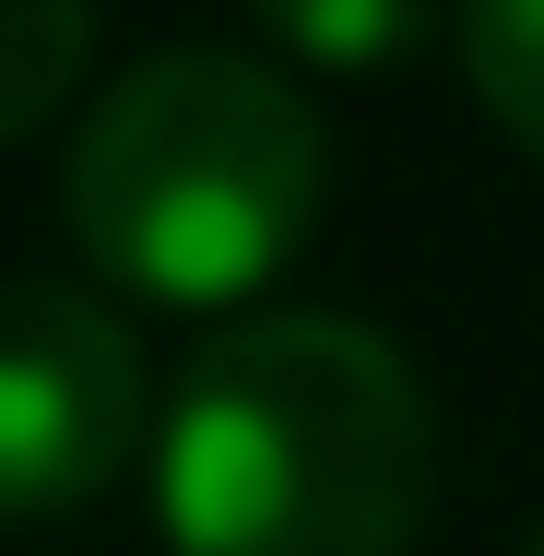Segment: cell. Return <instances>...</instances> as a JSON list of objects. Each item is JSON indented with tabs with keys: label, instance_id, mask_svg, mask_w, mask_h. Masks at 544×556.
Returning <instances> with one entry per match:
<instances>
[{
	"label": "cell",
	"instance_id": "6da1fadb",
	"mask_svg": "<svg viewBox=\"0 0 544 556\" xmlns=\"http://www.w3.org/2000/svg\"><path fill=\"white\" fill-rule=\"evenodd\" d=\"M438 497L415 355L343 308L225 320L166 403L154 521L178 556H403Z\"/></svg>",
	"mask_w": 544,
	"mask_h": 556
},
{
	"label": "cell",
	"instance_id": "7a4b0ae2",
	"mask_svg": "<svg viewBox=\"0 0 544 556\" xmlns=\"http://www.w3.org/2000/svg\"><path fill=\"white\" fill-rule=\"evenodd\" d=\"M320 108L237 48H154L72 130L60 225L118 296L249 308L320 237Z\"/></svg>",
	"mask_w": 544,
	"mask_h": 556
},
{
	"label": "cell",
	"instance_id": "3957f363",
	"mask_svg": "<svg viewBox=\"0 0 544 556\" xmlns=\"http://www.w3.org/2000/svg\"><path fill=\"white\" fill-rule=\"evenodd\" d=\"M142 450V343L72 285H0V521L107 497Z\"/></svg>",
	"mask_w": 544,
	"mask_h": 556
},
{
	"label": "cell",
	"instance_id": "277c9868",
	"mask_svg": "<svg viewBox=\"0 0 544 556\" xmlns=\"http://www.w3.org/2000/svg\"><path fill=\"white\" fill-rule=\"evenodd\" d=\"M249 24L284 48V60H308V72H391V60H415L438 24V0H249Z\"/></svg>",
	"mask_w": 544,
	"mask_h": 556
},
{
	"label": "cell",
	"instance_id": "5b68a950",
	"mask_svg": "<svg viewBox=\"0 0 544 556\" xmlns=\"http://www.w3.org/2000/svg\"><path fill=\"white\" fill-rule=\"evenodd\" d=\"M461 72L473 108L544 166V0H461Z\"/></svg>",
	"mask_w": 544,
	"mask_h": 556
},
{
	"label": "cell",
	"instance_id": "8992f818",
	"mask_svg": "<svg viewBox=\"0 0 544 556\" xmlns=\"http://www.w3.org/2000/svg\"><path fill=\"white\" fill-rule=\"evenodd\" d=\"M84 48H96V0H0V142H24L84 84Z\"/></svg>",
	"mask_w": 544,
	"mask_h": 556
},
{
	"label": "cell",
	"instance_id": "52a82bcc",
	"mask_svg": "<svg viewBox=\"0 0 544 556\" xmlns=\"http://www.w3.org/2000/svg\"><path fill=\"white\" fill-rule=\"evenodd\" d=\"M521 556H544V533H533V545H521Z\"/></svg>",
	"mask_w": 544,
	"mask_h": 556
}]
</instances>
